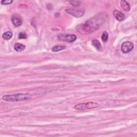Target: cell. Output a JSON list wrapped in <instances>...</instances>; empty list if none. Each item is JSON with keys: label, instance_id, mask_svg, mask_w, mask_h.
I'll list each match as a JSON object with an SVG mask.
<instances>
[{"label": "cell", "instance_id": "cell-4", "mask_svg": "<svg viewBox=\"0 0 137 137\" xmlns=\"http://www.w3.org/2000/svg\"><path fill=\"white\" fill-rule=\"evenodd\" d=\"M58 38L61 41H66L68 42H73L77 39L76 36L68 34H60L58 35Z\"/></svg>", "mask_w": 137, "mask_h": 137}, {"label": "cell", "instance_id": "cell-11", "mask_svg": "<svg viewBox=\"0 0 137 137\" xmlns=\"http://www.w3.org/2000/svg\"><path fill=\"white\" fill-rule=\"evenodd\" d=\"M65 48V46H64V45H55V46L53 47L52 48H51V51H53V52H58V51L63 50Z\"/></svg>", "mask_w": 137, "mask_h": 137}, {"label": "cell", "instance_id": "cell-12", "mask_svg": "<svg viewBox=\"0 0 137 137\" xmlns=\"http://www.w3.org/2000/svg\"><path fill=\"white\" fill-rule=\"evenodd\" d=\"M12 36H13L12 32H7L3 34L2 37L4 40H10L11 38H12Z\"/></svg>", "mask_w": 137, "mask_h": 137}, {"label": "cell", "instance_id": "cell-6", "mask_svg": "<svg viewBox=\"0 0 137 137\" xmlns=\"http://www.w3.org/2000/svg\"><path fill=\"white\" fill-rule=\"evenodd\" d=\"M133 44L131 42H124L121 45V50L124 53H128L133 49Z\"/></svg>", "mask_w": 137, "mask_h": 137}, {"label": "cell", "instance_id": "cell-1", "mask_svg": "<svg viewBox=\"0 0 137 137\" xmlns=\"http://www.w3.org/2000/svg\"><path fill=\"white\" fill-rule=\"evenodd\" d=\"M105 20V18L101 14L97 15L85 23L78 25L77 30L79 33L83 35H87L98 30Z\"/></svg>", "mask_w": 137, "mask_h": 137}, {"label": "cell", "instance_id": "cell-15", "mask_svg": "<svg viewBox=\"0 0 137 137\" xmlns=\"http://www.w3.org/2000/svg\"><path fill=\"white\" fill-rule=\"evenodd\" d=\"M69 2L71 5H73V6L75 7H78L81 5V2L78 1H70Z\"/></svg>", "mask_w": 137, "mask_h": 137}, {"label": "cell", "instance_id": "cell-13", "mask_svg": "<svg viewBox=\"0 0 137 137\" xmlns=\"http://www.w3.org/2000/svg\"><path fill=\"white\" fill-rule=\"evenodd\" d=\"M92 44L96 49H97L99 50H100L101 49V45L99 41L96 40H93L92 41Z\"/></svg>", "mask_w": 137, "mask_h": 137}, {"label": "cell", "instance_id": "cell-10", "mask_svg": "<svg viewBox=\"0 0 137 137\" xmlns=\"http://www.w3.org/2000/svg\"><path fill=\"white\" fill-rule=\"evenodd\" d=\"M14 48L16 51H18V52H20V51H23L25 49V46L24 45L20 43H16L15 45Z\"/></svg>", "mask_w": 137, "mask_h": 137}, {"label": "cell", "instance_id": "cell-5", "mask_svg": "<svg viewBox=\"0 0 137 137\" xmlns=\"http://www.w3.org/2000/svg\"><path fill=\"white\" fill-rule=\"evenodd\" d=\"M65 12L68 14H70L73 17H76V18H79V17H82L84 14V12L81 10L73 9H67L65 10Z\"/></svg>", "mask_w": 137, "mask_h": 137}, {"label": "cell", "instance_id": "cell-2", "mask_svg": "<svg viewBox=\"0 0 137 137\" xmlns=\"http://www.w3.org/2000/svg\"><path fill=\"white\" fill-rule=\"evenodd\" d=\"M31 95L29 94H16L14 95H7L2 97L4 101L7 102H19L24 101L30 99Z\"/></svg>", "mask_w": 137, "mask_h": 137}, {"label": "cell", "instance_id": "cell-14", "mask_svg": "<svg viewBox=\"0 0 137 137\" xmlns=\"http://www.w3.org/2000/svg\"><path fill=\"white\" fill-rule=\"evenodd\" d=\"M108 37H109V36H108V33L107 32L105 31L104 33H103V34H102V35L101 36V39H102L103 41L106 42L108 40Z\"/></svg>", "mask_w": 137, "mask_h": 137}, {"label": "cell", "instance_id": "cell-9", "mask_svg": "<svg viewBox=\"0 0 137 137\" xmlns=\"http://www.w3.org/2000/svg\"><path fill=\"white\" fill-rule=\"evenodd\" d=\"M121 5L122 8L125 11H129L130 10V6L129 4V3H128L127 1H125V0H122V1H121Z\"/></svg>", "mask_w": 137, "mask_h": 137}, {"label": "cell", "instance_id": "cell-3", "mask_svg": "<svg viewBox=\"0 0 137 137\" xmlns=\"http://www.w3.org/2000/svg\"><path fill=\"white\" fill-rule=\"evenodd\" d=\"M100 105L95 102H87L85 104H79L75 106V108L79 110H85L87 109H92L99 107Z\"/></svg>", "mask_w": 137, "mask_h": 137}, {"label": "cell", "instance_id": "cell-17", "mask_svg": "<svg viewBox=\"0 0 137 137\" xmlns=\"http://www.w3.org/2000/svg\"><path fill=\"white\" fill-rule=\"evenodd\" d=\"M13 2V1H11V0H2L1 1V4L3 5H8L11 4Z\"/></svg>", "mask_w": 137, "mask_h": 137}, {"label": "cell", "instance_id": "cell-7", "mask_svg": "<svg viewBox=\"0 0 137 137\" xmlns=\"http://www.w3.org/2000/svg\"><path fill=\"white\" fill-rule=\"evenodd\" d=\"M11 21H12L13 24L16 27L20 26L22 22V19L21 17L18 15H14L11 17Z\"/></svg>", "mask_w": 137, "mask_h": 137}, {"label": "cell", "instance_id": "cell-8", "mask_svg": "<svg viewBox=\"0 0 137 137\" xmlns=\"http://www.w3.org/2000/svg\"><path fill=\"white\" fill-rule=\"evenodd\" d=\"M113 16L116 17V18L118 20V21H122L125 18V16L124 15L120 12L118 10H114L113 11Z\"/></svg>", "mask_w": 137, "mask_h": 137}, {"label": "cell", "instance_id": "cell-16", "mask_svg": "<svg viewBox=\"0 0 137 137\" xmlns=\"http://www.w3.org/2000/svg\"><path fill=\"white\" fill-rule=\"evenodd\" d=\"M18 38L19 39H26L27 38V36L26 33L24 32H20L19 34Z\"/></svg>", "mask_w": 137, "mask_h": 137}]
</instances>
